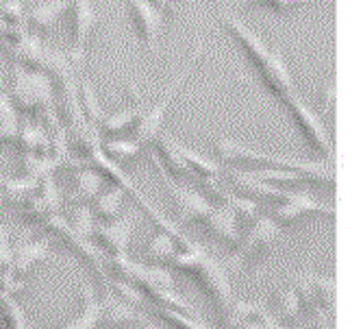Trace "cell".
Masks as SVG:
<instances>
[{"mask_svg":"<svg viewBox=\"0 0 363 329\" xmlns=\"http://www.w3.org/2000/svg\"><path fill=\"white\" fill-rule=\"evenodd\" d=\"M220 20L240 40V44L248 53L250 61L255 63V68L259 70V77L263 79V83H266L272 90V94H277L287 105L296 96V87H294V79H291V72L287 68L281 48L270 46L257 31H252L248 24H244L235 11L220 9Z\"/></svg>","mask_w":363,"mask_h":329,"instance_id":"obj_1","label":"cell"},{"mask_svg":"<svg viewBox=\"0 0 363 329\" xmlns=\"http://www.w3.org/2000/svg\"><path fill=\"white\" fill-rule=\"evenodd\" d=\"M203 50H205V36H201V40H198V46L194 48L189 61L185 63L183 72H181V75L172 81V85L168 87V94L163 96L155 107H150V109H146V112L142 114V118H140V122H138V129H135V138H133L140 146L146 144V142H152V140L159 136L161 124H163V116H166V112H168V107H170V103H172V98L177 96V90H179V87L183 85V81L189 77V72L194 70L196 61L201 59Z\"/></svg>","mask_w":363,"mask_h":329,"instance_id":"obj_2","label":"cell"},{"mask_svg":"<svg viewBox=\"0 0 363 329\" xmlns=\"http://www.w3.org/2000/svg\"><path fill=\"white\" fill-rule=\"evenodd\" d=\"M13 94L24 109H46L52 116V87L46 75L26 72L22 65H16Z\"/></svg>","mask_w":363,"mask_h":329,"instance_id":"obj_3","label":"cell"},{"mask_svg":"<svg viewBox=\"0 0 363 329\" xmlns=\"http://www.w3.org/2000/svg\"><path fill=\"white\" fill-rule=\"evenodd\" d=\"M128 9L133 14V22L135 28L140 31V36L150 53L152 59H157L159 48H161V33H163V24H166V16H163L152 0H126Z\"/></svg>","mask_w":363,"mask_h":329,"instance_id":"obj_4","label":"cell"},{"mask_svg":"<svg viewBox=\"0 0 363 329\" xmlns=\"http://www.w3.org/2000/svg\"><path fill=\"white\" fill-rule=\"evenodd\" d=\"M98 26V14L94 0H74V46H72V68L83 70L91 36Z\"/></svg>","mask_w":363,"mask_h":329,"instance_id":"obj_5","label":"cell"},{"mask_svg":"<svg viewBox=\"0 0 363 329\" xmlns=\"http://www.w3.org/2000/svg\"><path fill=\"white\" fill-rule=\"evenodd\" d=\"M168 190L172 192L174 196V201H177V207L181 212V216L185 220H207V216L211 214L213 205L205 199V196L201 192H196V190H189V188H183L179 183H172L168 181Z\"/></svg>","mask_w":363,"mask_h":329,"instance_id":"obj_6","label":"cell"},{"mask_svg":"<svg viewBox=\"0 0 363 329\" xmlns=\"http://www.w3.org/2000/svg\"><path fill=\"white\" fill-rule=\"evenodd\" d=\"M277 238H279V227L272 220H268V218L257 220V225L250 229V236L242 244V251H240L238 259H246L248 255H255L257 251L270 247Z\"/></svg>","mask_w":363,"mask_h":329,"instance_id":"obj_7","label":"cell"},{"mask_svg":"<svg viewBox=\"0 0 363 329\" xmlns=\"http://www.w3.org/2000/svg\"><path fill=\"white\" fill-rule=\"evenodd\" d=\"M70 9V0H42L28 11V20L40 31H50L57 26L61 16Z\"/></svg>","mask_w":363,"mask_h":329,"instance_id":"obj_8","label":"cell"},{"mask_svg":"<svg viewBox=\"0 0 363 329\" xmlns=\"http://www.w3.org/2000/svg\"><path fill=\"white\" fill-rule=\"evenodd\" d=\"M130 94H133V103H130L128 107H124V109H120V112H116L113 116L105 118L103 126H105L107 134H122V131L128 129L138 118H142V114H144L142 94L135 87H130Z\"/></svg>","mask_w":363,"mask_h":329,"instance_id":"obj_9","label":"cell"},{"mask_svg":"<svg viewBox=\"0 0 363 329\" xmlns=\"http://www.w3.org/2000/svg\"><path fill=\"white\" fill-rule=\"evenodd\" d=\"M103 320V303L96 299V294L85 286V306L83 312L65 327V329H96V325Z\"/></svg>","mask_w":363,"mask_h":329,"instance_id":"obj_10","label":"cell"},{"mask_svg":"<svg viewBox=\"0 0 363 329\" xmlns=\"http://www.w3.org/2000/svg\"><path fill=\"white\" fill-rule=\"evenodd\" d=\"M130 229H133V222L122 218V220H116L107 227H101L98 229V234L105 240L107 247L116 249V251H124L128 247V240H130Z\"/></svg>","mask_w":363,"mask_h":329,"instance_id":"obj_11","label":"cell"},{"mask_svg":"<svg viewBox=\"0 0 363 329\" xmlns=\"http://www.w3.org/2000/svg\"><path fill=\"white\" fill-rule=\"evenodd\" d=\"M16 138H18V116L3 83H0V140L13 142Z\"/></svg>","mask_w":363,"mask_h":329,"instance_id":"obj_12","label":"cell"},{"mask_svg":"<svg viewBox=\"0 0 363 329\" xmlns=\"http://www.w3.org/2000/svg\"><path fill=\"white\" fill-rule=\"evenodd\" d=\"M230 5L238 7H248V5H261V7H270L272 11L285 14L291 11L301 5H309V3H333V0H228Z\"/></svg>","mask_w":363,"mask_h":329,"instance_id":"obj_13","label":"cell"},{"mask_svg":"<svg viewBox=\"0 0 363 329\" xmlns=\"http://www.w3.org/2000/svg\"><path fill=\"white\" fill-rule=\"evenodd\" d=\"M81 90H83L81 96H83V109H85V114L89 116L91 122H98V120L103 118V107H101V101H98V96H96L94 85L85 79Z\"/></svg>","mask_w":363,"mask_h":329,"instance_id":"obj_14","label":"cell"},{"mask_svg":"<svg viewBox=\"0 0 363 329\" xmlns=\"http://www.w3.org/2000/svg\"><path fill=\"white\" fill-rule=\"evenodd\" d=\"M107 149L116 159H122V161L135 157L140 153V144L135 140H109Z\"/></svg>","mask_w":363,"mask_h":329,"instance_id":"obj_15","label":"cell"},{"mask_svg":"<svg viewBox=\"0 0 363 329\" xmlns=\"http://www.w3.org/2000/svg\"><path fill=\"white\" fill-rule=\"evenodd\" d=\"M120 205H122V190L120 188H113L109 190L107 194H103L101 199H98V210L105 216H116L120 212Z\"/></svg>","mask_w":363,"mask_h":329,"instance_id":"obj_16","label":"cell"},{"mask_svg":"<svg viewBox=\"0 0 363 329\" xmlns=\"http://www.w3.org/2000/svg\"><path fill=\"white\" fill-rule=\"evenodd\" d=\"M101 181H103L101 175L94 173V171H81L77 175V185L85 196H96L98 188H101Z\"/></svg>","mask_w":363,"mask_h":329,"instance_id":"obj_17","label":"cell"},{"mask_svg":"<svg viewBox=\"0 0 363 329\" xmlns=\"http://www.w3.org/2000/svg\"><path fill=\"white\" fill-rule=\"evenodd\" d=\"M150 253L152 255H157V257H174L177 253H174V244H172V240L170 238H166V236H157L152 242H150Z\"/></svg>","mask_w":363,"mask_h":329,"instance_id":"obj_18","label":"cell"},{"mask_svg":"<svg viewBox=\"0 0 363 329\" xmlns=\"http://www.w3.org/2000/svg\"><path fill=\"white\" fill-rule=\"evenodd\" d=\"M152 3H155V7H157L163 16H166V14L172 9V0H152Z\"/></svg>","mask_w":363,"mask_h":329,"instance_id":"obj_19","label":"cell"}]
</instances>
